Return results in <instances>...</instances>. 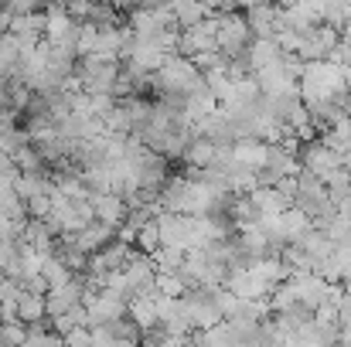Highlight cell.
Instances as JSON below:
<instances>
[{
  "label": "cell",
  "mask_w": 351,
  "mask_h": 347,
  "mask_svg": "<svg viewBox=\"0 0 351 347\" xmlns=\"http://www.w3.org/2000/svg\"><path fill=\"white\" fill-rule=\"evenodd\" d=\"M150 86H157L160 92H167V96H188V92H195L198 86H205V75L195 68V62L191 58H184V55H167V62L154 72V82Z\"/></svg>",
  "instance_id": "1"
},
{
  "label": "cell",
  "mask_w": 351,
  "mask_h": 347,
  "mask_svg": "<svg viewBox=\"0 0 351 347\" xmlns=\"http://www.w3.org/2000/svg\"><path fill=\"white\" fill-rule=\"evenodd\" d=\"M252 44V27L245 14H219V51H226L229 58L245 55V48Z\"/></svg>",
  "instance_id": "2"
},
{
  "label": "cell",
  "mask_w": 351,
  "mask_h": 347,
  "mask_svg": "<svg viewBox=\"0 0 351 347\" xmlns=\"http://www.w3.org/2000/svg\"><path fill=\"white\" fill-rule=\"evenodd\" d=\"M79 24L65 3H48L45 10V41L48 44H72L75 48V38H79Z\"/></svg>",
  "instance_id": "3"
},
{
  "label": "cell",
  "mask_w": 351,
  "mask_h": 347,
  "mask_svg": "<svg viewBox=\"0 0 351 347\" xmlns=\"http://www.w3.org/2000/svg\"><path fill=\"white\" fill-rule=\"evenodd\" d=\"M304 170L328 184L335 177V170H341V153L335 146H328V143H311L304 150Z\"/></svg>",
  "instance_id": "4"
},
{
  "label": "cell",
  "mask_w": 351,
  "mask_h": 347,
  "mask_svg": "<svg viewBox=\"0 0 351 347\" xmlns=\"http://www.w3.org/2000/svg\"><path fill=\"white\" fill-rule=\"evenodd\" d=\"M249 27H252V38H276L283 31V7H273V3H263V7H249Z\"/></svg>",
  "instance_id": "5"
},
{
  "label": "cell",
  "mask_w": 351,
  "mask_h": 347,
  "mask_svg": "<svg viewBox=\"0 0 351 347\" xmlns=\"http://www.w3.org/2000/svg\"><path fill=\"white\" fill-rule=\"evenodd\" d=\"M93 208H96V222L119 229L130 215V201L123 194H93Z\"/></svg>",
  "instance_id": "6"
},
{
  "label": "cell",
  "mask_w": 351,
  "mask_h": 347,
  "mask_svg": "<svg viewBox=\"0 0 351 347\" xmlns=\"http://www.w3.org/2000/svg\"><path fill=\"white\" fill-rule=\"evenodd\" d=\"M280 58H283V48H280L276 38H252V44L245 48V62H249L252 75L269 68V65H276Z\"/></svg>",
  "instance_id": "7"
},
{
  "label": "cell",
  "mask_w": 351,
  "mask_h": 347,
  "mask_svg": "<svg viewBox=\"0 0 351 347\" xmlns=\"http://www.w3.org/2000/svg\"><path fill=\"white\" fill-rule=\"evenodd\" d=\"M126 317H130V320L140 327V334H147V331L160 327V317H157V293L133 296V300H130V310H126Z\"/></svg>",
  "instance_id": "8"
},
{
  "label": "cell",
  "mask_w": 351,
  "mask_h": 347,
  "mask_svg": "<svg viewBox=\"0 0 351 347\" xmlns=\"http://www.w3.org/2000/svg\"><path fill=\"white\" fill-rule=\"evenodd\" d=\"M171 14H174V21H178L181 31H188V27L202 24L205 17H212V10H208L202 0H174V3H171Z\"/></svg>",
  "instance_id": "9"
},
{
  "label": "cell",
  "mask_w": 351,
  "mask_h": 347,
  "mask_svg": "<svg viewBox=\"0 0 351 347\" xmlns=\"http://www.w3.org/2000/svg\"><path fill=\"white\" fill-rule=\"evenodd\" d=\"M48 317V303H45V296H38V293H21V303H17V320L21 324H38V320H45Z\"/></svg>",
  "instance_id": "10"
},
{
  "label": "cell",
  "mask_w": 351,
  "mask_h": 347,
  "mask_svg": "<svg viewBox=\"0 0 351 347\" xmlns=\"http://www.w3.org/2000/svg\"><path fill=\"white\" fill-rule=\"evenodd\" d=\"M41 276L51 283V290H55V286H65V283H72V279H75V272L65 266V259H62L58 252H51V255L45 259V269H41Z\"/></svg>",
  "instance_id": "11"
},
{
  "label": "cell",
  "mask_w": 351,
  "mask_h": 347,
  "mask_svg": "<svg viewBox=\"0 0 351 347\" xmlns=\"http://www.w3.org/2000/svg\"><path fill=\"white\" fill-rule=\"evenodd\" d=\"M99 44V24L96 21H82L79 24V38H75V55L79 58H89Z\"/></svg>",
  "instance_id": "12"
},
{
  "label": "cell",
  "mask_w": 351,
  "mask_h": 347,
  "mask_svg": "<svg viewBox=\"0 0 351 347\" xmlns=\"http://www.w3.org/2000/svg\"><path fill=\"white\" fill-rule=\"evenodd\" d=\"M27 337H31L27 324H21V320H14V324H0V341H3V347H24L27 344Z\"/></svg>",
  "instance_id": "13"
},
{
  "label": "cell",
  "mask_w": 351,
  "mask_h": 347,
  "mask_svg": "<svg viewBox=\"0 0 351 347\" xmlns=\"http://www.w3.org/2000/svg\"><path fill=\"white\" fill-rule=\"evenodd\" d=\"M136 248L143 252V255H154L157 248H160V229H157V218L154 222H147L140 235H136Z\"/></svg>",
  "instance_id": "14"
},
{
  "label": "cell",
  "mask_w": 351,
  "mask_h": 347,
  "mask_svg": "<svg viewBox=\"0 0 351 347\" xmlns=\"http://www.w3.org/2000/svg\"><path fill=\"white\" fill-rule=\"evenodd\" d=\"M27 215L38 218V222H45V218L51 215V194H38V198H31V201H27Z\"/></svg>",
  "instance_id": "15"
},
{
  "label": "cell",
  "mask_w": 351,
  "mask_h": 347,
  "mask_svg": "<svg viewBox=\"0 0 351 347\" xmlns=\"http://www.w3.org/2000/svg\"><path fill=\"white\" fill-rule=\"evenodd\" d=\"M27 347H65V337L55 334V331H45V334H31Z\"/></svg>",
  "instance_id": "16"
},
{
  "label": "cell",
  "mask_w": 351,
  "mask_h": 347,
  "mask_svg": "<svg viewBox=\"0 0 351 347\" xmlns=\"http://www.w3.org/2000/svg\"><path fill=\"white\" fill-rule=\"evenodd\" d=\"M65 347H93V327H75L65 334Z\"/></svg>",
  "instance_id": "17"
},
{
  "label": "cell",
  "mask_w": 351,
  "mask_h": 347,
  "mask_svg": "<svg viewBox=\"0 0 351 347\" xmlns=\"http://www.w3.org/2000/svg\"><path fill=\"white\" fill-rule=\"evenodd\" d=\"M38 3H41V0H10L7 10H10L14 17H17V14H38Z\"/></svg>",
  "instance_id": "18"
},
{
  "label": "cell",
  "mask_w": 351,
  "mask_h": 347,
  "mask_svg": "<svg viewBox=\"0 0 351 347\" xmlns=\"http://www.w3.org/2000/svg\"><path fill=\"white\" fill-rule=\"evenodd\" d=\"M117 10H123V7H136V0H110Z\"/></svg>",
  "instance_id": "19"
},
{
  "label": "cell",
  "mask_w": 351,
  "mask_h": 347,
  "mask_svg": "<svg viewBox=\"0 0 351 347\" xmlns=\"http://www.w3.org/2000/svg\"><path fill=\"white\" fill-rule=\"evenodd\" d=\"M0 38H3V34H0Z\"/></svg>",
  "instance_id": "20"
}]
</instances>
